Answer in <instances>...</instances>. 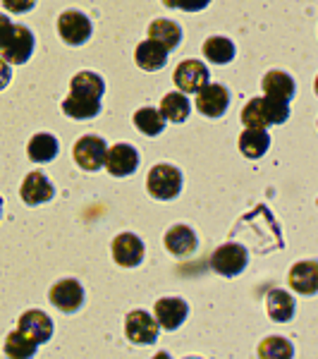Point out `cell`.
<instances>
[{
  "mask_svg": "<svg viewBox=\"0 0 318 359\" xmlns=\"http://www.w3.org/2000/svg\"><path fill=\"white\" fill-rule=\"evenodd\" d=\"M106 91V84L98 77L96 72H79L74 74L72 84H69V94H79V96H89V98H101Z\"/></svg>",
  "mask_w": 318,
  "mask_h": 359,
  "instance_id": "484cf974",
  "label": "cell"
},
{
  "mask_svg": "<svg viewBox=\"0 0 318 359\" xmlns=\"http://www.w3.org/2000/svg\"><path fill=\"white\" fill-rule=\"evenodd\" d=\"M20 331L27 335V338H32L34 343H46V340H50V335H53V321H50L48 314H43V311L39 309H32V311H25V314L20 316Z\"/></svg>",
  "mask_w": 318,
  "mask_h": 359,
  "instance_id": "5bb4252c",
  "label": "cell"
},
{
  "mask_svg": "<svg viewBox=\"0 0 318 359\" xmlns=\"http://www.w3.org/2000/svg\"><path fill=\"white\" fill-rule=\"evenodd\" d=\"M146 189L153 199L158 201H170L182 192V172L175 165H153L146 180Z\"/></svg>",
  "mask_w": 318,
  "mask_h": 359,
  "instance_id": "7a4b0ae2",
  "label": "cell"
},
{
  "mask_svg": "<svg viewBox=\"0 0 318 359\" xmlns=\"http://www.w3.org/2000/svg\"><path fill=\"white\" fill-rule=\"evenodd\" d=\"M167 8H177V10H184V13H199V10L208 8L211 0H160Z\"/></svg>",
  "mask_w": 318,
  "mask_h": 359,
  "instance_id": "4dcf8cb0",
  "label": "cell"
},
{
  "mask_svg": "<svg viewBox=\"0 0 318 359\" xmlns=\"http://www.w3.org/2000/svg\"><path fill=\"white\" fill-rule=\"evenodd\" d=\"M0 50H3L0 57L8 65H25L34 50V34L27 27H13V34H10Z\"/></svg>",
  "mask_w": 318,
  "mask_h": 359,
  "instance_id": "8992f818",
  "label": "cell"
},
{
  "mask_svg": "<svg viewBox=\"0 0 318 359\" xmlns=\"http://www.w3.org/2000/svg\"><path fill=\"white\" fill-rule=\"evenodd\" d=\"M208 67L199 60H184L177 65L175 74H172V82L182 94H196L199 89H204L208 84Z\"/></svg>",
  "mask_w": 318,
  "mask_h": 359,
  "instance_id": "ba28073f",
  "label": "cell"
},
{
  "mask_svg": "<svg viewBox=\"0 0 318 359\" xmlns=\"http://www.w3.org/2000/svg\"><path fill=\"white\" fill-rule=\"evenodd\" d=\"M265 306H268V316L277 323H287L294 316V299L285 290H270L265 297Z\"/></svg>",
  "mask_w": 318,
  "mask_h": 359,
  "instance_id": "7402d4cb",
  "label": "cell"
},
{
  "mask_svg": "<svg viewBox=\"0 0 318 359\" xmlns=\"http://www.w3.org/2000/svg\"><path fill=\"white\" fill-rule=\"evenodd\" d=\"M0 213H3V199H0Z\"/></svg>",
  "mask_w": 318,
  "mask_h": 359,
  "instance_id": "d590c367",
  "label": "cell"
},
{
  "mask_svg": "<svg viewBox=\"0 0 318 359\" xmlns=\"http://www.w3.org/2000/svg\"><path fill=\"white\" fill-rule=\"evenodd\" d=\"M103 165L108 168V172L115 177H127L139 168V154L132 144H115L106 151V161Z\"/></svg>",
  "mask_w": 318,
  "mask_h": 359,
  "instance_id": "9c48e42d",
  "label": "cell"
},
{
  "mask_svg": "<svg viewBox=\"0 0 318 359\" xmlns=\"http://www.w3.org/2000/svg\"><path fill=\"white\" fill-rule=\"evenodd\" d=\"M134 60H137V65L141 67V69H146V72H155V69L165 67L167 50L160 43H155V41L148 39V41H141V43L137 46Z\"/></svg>",
  "mask_w": 318,
  "mask_h": 359,
  "instance_id": "ffe728a7",
  "label": "cell"
},
{
  "mask_svg": "<svg viewBox=\"0 0 318 359\" xmlns=\"http://www.w3.org/2000/svg\"><path fill=\"white\" fill-rule=\"evenodd\" d=\"M287 115H290V103L261 96V98H251L242 108V123L249 127V130H265L270 125H282L287 120Z\"/></svg>",
  "mask_w": 318,
  "mask_h": 359,
  "instance_id": "6da1fadb",
  "label": "cell"
},
{
  "mask_svg": "<svg viewBox=\"0 0 318 359\" xmlns=\"http://www.w3.org/2000/svg\"><path fill=\"white\" fill-rule=\"evenodd\" d=\"M10 79H13V69H10L8 62L0 57V89H5V86L10 84Z\"/></svg>",
  "mask_w": 318,
  "mask_h": 359,
  "instance_id": "836d02e7",
  "label": "cell"
},
{
  "mask_svg": "<svg viewBox=\"0 0 318 359\" xmlns=\"http://www.w3.org/2000/svg\"><path fill=\"white\" fill-rule=\"evenodd\" d=\"M50 302L60 311H65V314H72V311H77L84 302V287L79 285V280H74V278L55 283V285L50 287Z\"/></svg>",
  "mask_w": 318,
  "mask_h": 359,
  "instance_id": "7c38bea8",
  "label": "cell"
},
{
  "mask_svg": "<svg viewBox=\"0 0 318 359\" xmlns=\"http://www.w3.org/2000/svg\"><path fill=\"white\" fill-rule=\"evenodd\" d=\"M57 139L53 135H46V132H41V135L32 137V142H29L27 147V156L34 161V163H48V161H53L57 156Z\"/></svg>",
  "mask_w": 318,
  "mask_h": 359,
  "instance_id": "d4e9b609",
  "label": "cell"
},
{
  "mask_svg": "<svg viewBox=\"0 0 318 359\" xmlns=\"http://www.w3.org/2000/svg\"><path fill=\"white\" fill-rule=\"evenodd\" d=\"M106 151H108V147L101 137L86 135L74 144L72 154H74V161H77V165L82 168V170L94 172L103 165V161H106Z\"/></svg>",
  "mask_w": 318,
  "mask_h": 359,
  "instance_id": "52a82bcc",
  "label": "cell"
},
{
  "mask_svg": "<svg viewBox=\"0 0 318 359\" xmlns=\"http://www.w3.org/2000/svg\"><path fill=\"white\" fill-rule=\"evenodd\" d=\"M62 113L72 120H91L101 113V98L69 94L65 101H62Z\"/></svg>",
  "mask_w": 318,
  "mask_h": 359,
  "instance_id": "d6986e66",
  "label": "cell"
},
{
  "mask_svg": "<svg viewBox=\"0 0 318 359\" xmlns=\"http://www.w3.org/2000/svg\"><path fill=\"white\" fill-rule=\"evenodd\" d=\"M249 264V254L242 245H235V242H228V245H221L213 252L211 257V269L216 273H221L225 278H235L240 276L242 271Z\"/></svg>",
  "mask_w": 318,
  "mask_h": 359,
  "instance_id": "3957f363",
  "label": "cell"
},
{
  "mask_svg": "<svg viewBox=\"0 0 318 359\" xmlns=\"http://www.w3.org/2000/svg\"><path fill=\"white\" fill-rule=\"evenodd\" d=\"M10 34H13V22H10L5 15H0V48L5 46V41H8Z\"/></svg>",
  "mask_w": 318,
  "mask_h": 359,
  "instance_id": "d6a6232c",
  "label": "cell"
},
{
  "mask_svg": "<svg viewBox=\"0 0 318 359\" xmlns=\"http://www.w3.org/2000/svg\"><path fill=\"white\" fill-rule=\"evenodd\" d=\"M258 357L261 359H292L294 357V347L287 338L280 335H270L258 345Z\"/></svg>",
  "mask_w": 318,
  "mask_h": 359,
  "instance_id": "f546056e",
  "label": "cell"
},
{
  "mask_svg": "<svg viewBox=\"0 0 318 359\" xmlns=\"http://www.w3.org/2000/svg\"><path fill=\"white\" fill-rule=\"evenodd\" d=\"M134 127L139 132H144L146 137H155L163 132L165 118L160 115V111H155V108H139L134 113Z\"/></svg>",
  "mask_w": 318,
  "mask_h": 359,
  "instance_id": "f1b7e54d",
  "label": "cell"
},
{
  "mask_svg": "<svg viewBox=\"0 0 318 359\" xmlns=\"http://www.w3.org/2000/svg\"><path fill=\"white\" fill-rule=\"evenodd\" d=\"M148 39L160 43L165 50H172L182 41V29L170 20H155L151 22V27H148Z\"/></svg>",
  "mask_w": 318,
  "mask_h": 359,
  "instance_id": "44dd1931",
  "label": "cell"
},
{
  "mask_svg": "<svg viewBox=\"0 0 318 359\" xmlns=\"http://www.w3.org/2000/svg\"><path fill=\"white\" fill-rule=\"evenodd\" d=\"M189 359H199V357H189Z\"/></svg>",
  "mask_w": 318,
  "mask_h": 359,
  "instance_id": "8d00e7d4",
  "label": "cell"
},
{
  "mask_svg": "<svg viewBox=\"0 0 318 359\" xmlns=\"http://www.w3.org/2000/svg\"><path fill=\"white\" fill-rule=\"evenodd\" d=\"M153 314H155V323L158 328H165V331H175V328L182 326V321L189 314V306L184 299L177 297H165L158 299L153 306Z\"/></svg>",
  "mask_w": 318,
  "mask_h": 359,
  "instance_id": "8fae6325",
  "label": "cell"
},
{
  "mask_svg": "<svg viewBox=\"0 0 318 359\" xmlns=\"http://www.w3.org/2000/svg\"><path fill=\"white\" fill-rule=\"evenodd\" d=\"M158 331H160V328H158V323H155V318L151 314H146V311H141V309L130 311L127 318H125V333L134 345H151V343H155Z\"/></svg>",
  "mask_w": 318,
  "mask_h": 359,
  "instance_id": "5b68a950",
  "label": "cell"
},
{
  "mask_svg": "<svg viewBox=\"0 0 318 359\" xmlns=\"http://www.w3.org/2000/svg\"><path fill=\"white\" fill-rule=\"evenodd\" d=\"M165 249L172 257H189L196 249V235L189 225H175L165 233Z\"/></svg>",
  "mask_w": 318,
  "mask_h": 359,
  "instance_id": "2e32d148",
  "label": "cell"
},
{
  "mask_svg": "<svg viewBox=\"0 0 318 359\" xmlns=\"http://www.w3.org/2000/svg\"><path fill=\"white\" fill-rule=\"evenodd\" d=\"M196 108L206 118H221L230 106V91L223 84H206L196 91Z\"/></svg>",
  "mask_w": 318,
  "mask_h": 359,
  "instance_id": "30bf717a",
  "label": "cell"
},
{
  "mask_svg": "<svg viewBox=\"0 0 318 359\" xmlns=\"http://www.w3.org/2000/svg\"><path fill=\"white\" fill-rule=\"evenodd\" d=\"M36 343L32 338H27L22 331H15L5 338V355L8 359H32L36 355Z\"/></svg>",
  "mask_w": 318,
  "mask_h": 359,
  "instance_id": "83f0119b",
  "label": "cell"
},
{
  "mask_svg": "<svg viewBox=\"0 0 318 359\" xmlns=\"http://www.w3.org/2000/svg\"><path fill=\"white\" fill-rule=\"evenodd\" d=\"M3 5L10 13H27L36 5V0H3Z\"/></svg>",
  "mask_w": 318,
  "mask_h": 359,
  "instance_id": "1f68e13d",
  "label": "cell"
},
{
  "mask_svg": "<svg viewBox=\"0 0 318 359\" xmlns=\"http://www.w3.org/2000/svg\"><path fill=\"white\" fill-rule=\"evenodd\" d=\"M189 98L182 94V91H172V94H165L163 101H160V115L170 123H184L189 118Z\"/></svg>",
  "mask_w": 318,
  "mask_h": 359,
  "instance_id": "cb8c5ba5",
  "label": "cell"
},
{
  "mask_svg": "<svg viewBox=\"0 0 318 359\" xmlns=\"http://www.w3.org/2000/svg\"><path fill=\"white\" fill-rule=\"evenodd\" d=\"M20 194H22V201H25V204L36 206V204H43V201L53 199L55 189L43 172H29L20 187Z\"/></svg>",
  "mask_w": 318,
  "mask_h": 359,
  "instance_id": "9a60e30c",
  "label": "cell"
},
{
  "mask_svg": "<svg viewBox=\"0 0 318 359\" xmlns=\"http://www.w3.org/2000/svg\"><path fill=\"white\" fill-rule=\"evenodd\" d=\"M113 259L118 266L125 269H134L144 262V242L137 235L123 233L113 240Z\"/></svg>",
  "mask_w": 318,
  "mask_h": 359,
  "instance_id": "4fadbf2b",
  "label": "cell"
},
{
  "mask_svg": "<svg viewBox=\"0 0 318 359\" xmlns=\"http://www.w3.org/2000/svg\"><path fill=\"white\" fill-rule=\"evenodd\" d=\"M294 79L287 72H280V69H270L263 77V91L268 98H275V101H285L290 103L294 96Z\"/></svg>",
  "mask_w": 318,
  "mask_h": 359,
  "instance_id": "ac0fdd59",
  "label": "cell"
},
{
  "mask_svg": "<svg viewBox=\"0 0 318 359\" xmlns=\"http://www.w3.org/2000/svg\"><path fill=\"white\" fill-rule=\"evenodd\" d=\"M153 359H172V357L167 355V352H158V355H155Z\"/></svg>",
  "mask_w": 318,
  "mask_h": 359,
  "instance_id": "e575fe53",
  "label": "cell"
},
{
  "mask_svg": "<svg viewBox=\"0 0 318 359\" xmlns=\"http://www.w3.org/2000/svg\"><path fill=\"white\" fill-rule=\"evenodd\" d=\"M57 34L67 46H82L91 36V22L89 17L79 10H65L57 17Z\"/></svg>",
  "mask_w": 318,
  "mask_h": 359,
  "instance_id": "277c9868",
  "label": "cell"
},
{
  "mask_svg": "<svg viewBox=\"0 0 318 359\" xmlns=\"http://www.w3.org/2000/svg\"><path fill=\"white\" fill-rule=\"evenodd\" d=\"M204 55L216 65H228L235 57V43L225 36H211L204 43Z\"/></svg>",
  "mask_w": 318,
  "mask_h": 359,
  "instance_id": "4316f807",
  "label": "cell"
},
{
  "mask_svg": "<svg viewBox=\"0 0 318 359\" xmlns=\"http://www.w3.org/2000/svg\"><path fill=\"white\" fill-rule=\"evenodd\" d=\"M290 285L299 294H316L318 290V264L316 262H299L290 271Z\"/></svg>",
  "mask_w": 318,
  "mask_h": 359,
  "instance_id": "e0dca14e",
  "label": "cell"
},
{
  "mask_svg": "<svg viewBox=\"0 0 318 359\" xmlns=\"http://www.w3.org/2000/svg\"><path fill=\"white\" fill-rule=\"evenodd\" d=\"M270 147V135L265 130H249L247 127L240 135V151L247 158H261Z\"/></svg>",
  "mask_w": 318,
  "mask_h": 359,
  "instance_id": "603a6c76",
  "label": "cell"
}]
</instances>
